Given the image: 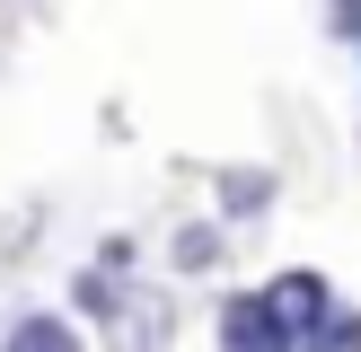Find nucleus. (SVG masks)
<instances>
[{
  "mask_svg": "<svg viewBox=\"0 0 361 352\" xmlns=\"http://www.w3.org/2000/svg\"><path fill=\"white\" fill-rule=\"evenodd\" d=\"M106 344L115 352H168L176 344V308L168 291H150V282H115V299H106Z\"/></svg>",
  "mask_w": 361,
  "mask_h": 352,
  "instance_id": "f257e3e1",
  "label": "nucleus"
},
{
  "mask_svg": "<svg viewBox=\"0 0 361 352\" xmlns=\"http://www.w3.org/2000/svg\"><path fill=\"white\" fill-rule=\"evenodd\" d=\"M221 344H229V352H300V334L274 317L264 291H238V299L221 308Z\"/></svg>",
  "mask_w": 361,
  "mask_h": 352,
  "instance_id": "f03ea898",
  "label": "nucleus"
},
{
  "mask_svg": "<svg viewBox=\"0 0 361 352\" xmlns=\"http://www.w3.org/2000/svg\"><path fill=\"white\" fill-rule=\"evenodd\" d=\"M264 299H274V317L300 334V344H309V334L335 317V291H326L317 273H274V291H264Z\"/></svg>",
  "mask_w": 361,
  "mask_h": 352,
  "instance_id": "7ed1b4c3",
  "label": "nucleus"
},
{
  "mask_svg": "<svg viewBox=\"0 0 361 352\" xmlns=\"http://www.w3.org/2000/svg\"><path fill=\"white\" fill-rule=\"evenodd\" d=\"M0 352H80V334H71L62 317H18V326H9V344H0Z\"/></svg>",
  "mask_w": 361,
  "mask_h": 352,
  "instance_id": "20e7f679",
  "label": "nucleus"
},
{
  "mask_svg": "<svg viewBox=\"0 0 361 352\" xmlns=\"http://www.w3.org/2000/svg\"><path fill=\"white\" fill-rule=\"evenodd\" d=\"M221 203H229V211L274 203V176H264V168H229V176H221Z\"/></svg>",
  "mask_w": 361,
  "mask_h": 352,
  "instance_id": "39448f33",
  "label": "nucleus"
},
{
  "mask_svg": "<svg viewBox=\"0 0 361 352\" xmlns=\"http://www.w3.org/2000/svg\"><path fill=\"white\" fill-rule=\"evenodd\" d=\"M300 352H361V317L344 308V299H335V317H326V326H317V334H309Z\"/></svg>",
  "mask_w": 361,
  "mask_h": 352,
  "instance_id": "423d86ee",
  "label": "nucleus"
},
{
  "mask_svg": "<svg viewBox=\"0 0 361 352\" xmlns=\"http://www.w3.org/2000/svg\"><path fill=\"white\" fill-rule=\"evenodd\" d=\"M176 264H185V273L221 264V229H185V238H176Z\"/></svg>",
  "mask_w": 361,
  "mask_h": 352,
  "instance_id": "0eeeda50",
  "label": "nucleus"
},
{
  "mask_svg": "<svg viewBox=\"0 0 361 352\" xmlns=\"http://www.w3.org/2000/svg\"><path fill=\"white\" fill-rule=\"evenodd\" d=\"M335 27H344L353 44H361V0H335Z\"/></svg>",
  "mask_w": 361,
  "mask_h": 352,
  "instance_id": "6e6552de",
  "label": "nucleus"
}]
</instances>
